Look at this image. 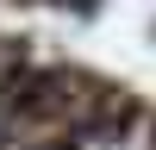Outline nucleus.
Instances as JSON below:
<instances>
[{"label":"nucleus","mask_w":156,"mask_h":150,"mask_svg":"<svg viewBox=\"0 0 156 150\" xmlns=\"http://www.w3.org/2000/svg\"><path fill=\"white\" fill-rule=\"evenodd\" d=\"M56 6H94V0H56Z\"/></svg>","instance_id":"obj_1"}]
</instances>
